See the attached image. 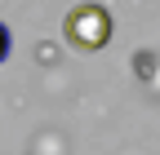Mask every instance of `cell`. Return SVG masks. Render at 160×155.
Wrapping results in <instances>:
<instances>
[{
	"instance_id": "cell-1",
	"label": "cell",
	"mask_w": 160,
	"mask_h": 155,
	"mask_svg": "<svg viewBox=\"0 0 160 155\" xmlns=\"http://www.w3.org/2000/svg\"><path fill=\"white\" fill-rule=\"evenodd\" d=\"M62 35H67V45L80 49V53L107 49V40H111V13H107V5L85 0V5L67 9V18H62Z\"/></svg>"
},
{
	"instance_id": "cell-2",
	"label": "cell",
	"mask_w": 160,
	"mask_h": 155,
	"mask_svg": "<svg viewBox=\"0 0 160 155\" xmlns=\"http://www.w3.org/2000/svg\"><path fill=\"white\" fill-rule=\"evenodd\" d=\"M151 71H156V58H151V53H138V75H142V80H147Z\"/></svg>"
},
{
	"instance_id": "cell-3",
	"label": "cell",
	"mask_w": 160,
	"mask_h": 155,
	"mask_svg": "<svg viewBox=\"0 0 160 155\" xmlns=\"http://www.w3.org/2000/svg\"><path fill=\"white\" fill-rule=\"evenodd\" d=\"M5 53H9V31H5V22H0V62H5Z\"/></svg>"
}]
</instances>
